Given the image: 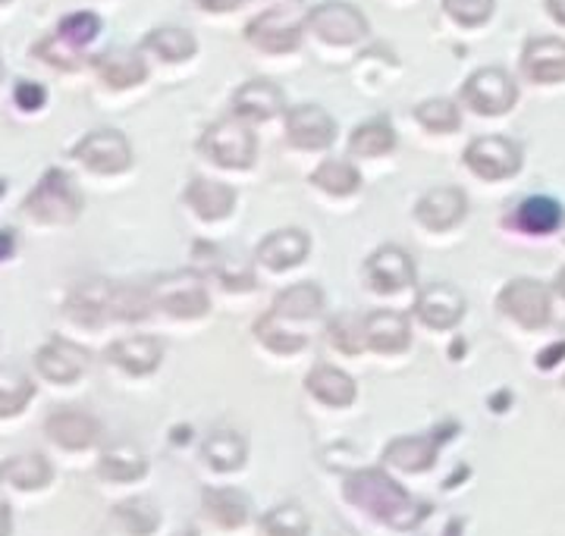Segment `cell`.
<instances>
[{
  "mask_svg": "<svg viewBox=\"0 0 565 536\" xmlns=\"http://www.w3.org/2000/svg\"><path fill=\"white\" fill-rule=\"evenodd\" d=\"M98 474L107 483H136L148 474V461L136 446H110L98 458Z\"/></svg>",
  "mask_w": 565,
  "mask_h": 536,
  "instance_id": "cell-31",
  "label": "cell"
},
{
  "mask_svg": "<svg viewBox=\"0 0 565 536\" xmlns=\"http://www.w3.org/2000/svg\"><path fill=\"white\" fill-rule=\"evenodd\" d=\"M277 114H282V88L277 82L270 79H252L245 82L243 88L233 95V117L239 119H274Z\"/></svg>",
  "mask_w": 565,
  "mask_h": 536,
  "instance_id": "cell-18",
  "label": "cell"
},
{
  "mask_svg": "<svg viewBox=\"0 0 565 536\" xmlns=\"http://www.w3.org/2000/svg\"><path fill=\"white\" fill-rule=\"evenodd\" d=\"M311 182L323 192H330V195H352V192L362 189L359 170L352 163H345V160H323L321 167L311 173Z\"/></svg>",
  "mask_w": 565,
  "mask_h": 536,
  "instance_id": "cell-39",
  "label": "cell"
},
{
  "mask_svg": "<svg viewBox=\"0 0 565 536\" xmlns=\"http://www.w3.org/2000/svg\"><path fill=\"white\" fill-rule=\"evenodd\" d=\"M13 100H17V107L25 110V114H35L44 107V100H47V92H44V85L39 82H17V88H13Z\"/></svg>",
  "mask_w": 565,
  "mask_h": 536,
  "instance_id": "cell-45",
  "label": "cell"
},
{
  "mask_svg": "<svg viewBox=\"0 0 565 536\" xmlns=\"http://www.w3.org/2000/svg\"><path fill=\"white\" fill-rule=\"evenodd\" d=\"M248 455V446L239 433L233 430H214L211 437L204 439L202 458L204 464L217 474H230V471H239Z\"/></svg>",
  "mask_w": 565,
  "mask_h": 536,
  "instance_id": "cell-30",
  "label": "cell"
},
{
  "mask_svg": "<svg viewBox=\"0 0 565 536\" xmlns=\"http://www.w3.org/2000/svg\"><path fill=\"white\" fill-rule=\"evenodd\" d=\"M35 398V379L20 367H0V420L20 417Z\"/></svg>",
  "mask_w": 565,
  "mask_h": 536,
  "instance_id": "cell-33",
  "label": "cell"
},
{
  "mask_svg": "<svg viewBox=\"0 0 565 536\" xmlns=\"http://www.w3.org/2000/svg\"><path fill=\"white\" fill-rule=\"evenodd\" d=\"M563 217L565 214L559 201L546 199V195H534V199H527L519 204V211H515V226L531 233V236H546V233H553V229L563 226Z\"/></svg>",
  "mask_w": 565,
  "mask_h": 536,
  "instance_id": "cell-32",
  "label": "cell"
},
{
  "mask_svg": "<svg viewBox=\"0 0 565 536\" xmlns=\"http://www.w3.org/2000/svg\"><path fill=\"white\" fill-rule=\"evenodd\" d=\"M305 22L289 20L282 10H267L245 25V39L267 54H289L302 44Z\"/></svg>",
  "mask_w": 565,
  "mask_h": 536,
  "instance_id": "cell-14",
  "label": "cell"
},
{
  "mask_svg": "<svg viewBox=\"0 0 565 536\" xmlns=\"http://www.w3.org/2000/svg\"><path fill=\"white\" fill-rule=\"evenodd\" d=\"M415 119L422 122L427 132H456L462 126L459 104L449 98H430L415 107Z\"/></svg>",
  "mask_w": 565,
  "mask_h": 536,
  "instance_id": "cell-40",
  "label": "cell"
},
{
  "mask_svg": "<svg viewBox=\"0 0 565 536\" xmlns=\"http://www.w3.org/2000/svg\"><path fill=\"white\" fill-rule=\"evenodd\" d=\"M98 35H102V20L95 13H70L57 25V39L66 41L76 51H82L85 44H92Z\"/></svg>",
  "mask_w": 565,
  "mask_h": 536,
  "instance_id": "cell-41",
  "label": "cell"
},
{
  "mask_svg": "<svg viewBox=\"0 0 565 536\" xmlns=\"http://www.w3.org/2000/svg\"><path fill=\"white\" fill-rule=\"evenodd\" d=\"M92 364V355L88 349H82L79 342L73 339H51L44 342L35 355V374H39L44 383H54V386H73L85 377Z\"/></svg>",
  "mask_w": 565,
  "mask_h": 536,
  "instance_id": "cell-9",
  "label": "cell"
},
{
  "mask_svg": "<svg viewBox=\"0 0 565 536\" xmlns=\"http://www.w3.org/2000/svg\"><path fill=\"white\" fill-rule=\"evenodd\" d=\"M415 318L422 320L424 326L449 330L465 318V296L449 282L424 286L418 292V301H415Z\"/></svg>",
  "mask_w": 565,
  "mask_h": 536,
  "instance_id": "cell-15",
  "label": "cell"
},
{
  "mask_svg": "<svg viewBox=\"0 0 565 536\" xmlns=\"http://www.w3.org/2000/svg\"><path fill=\"white\" fill-rule=\"evenodd\" d=\"M185 204L202 219H223L236 207V192L214 179H192L185 189Z\"/></svg>",
  "mask_w": 565,
  "mask_h": 536,
  "instance_id": "cell-25",
  "label": "cell"
},
{
  "mask_svg": "<svg viewBox=\"0 0 565 536\" xmlns=\"http://www.w3.org/2000/svg\"><path fill=\"white\" fill-rule=\"evenodd\" d=\"M54 483V464L41 452H22L0 464V490L13 493H44Z\"/></svg>",
  "mask_w": 565,
  "mask_h": 536,
  "instance_id": "cell-16",
  "label": "cell"
},
{
  "mask_svg": "<svg viewBox=\"0 0 565 536\" xmlns=\"http://www.w3.org/2000/svg\"><path fill=\"white\" fill-rule=\"evenodd\" d=\"M262 534L264 536H311V517L305 515L302 505L286 502L270 508L262 517Z\"/></svg>",
  "mask_w": 565,
  "mask_h": 536,
  "instance_id": "cell-38",
  "label": "cell"
},
{
  "mask_svg": "<svg viewBox=\"0 0 565 536\" xmlns=\"http://www.w3.org/2000/svg\"><path fill=\"white\" fill-rule=\"evenodd\" d=\"M98 79L110 88H136L148 76V66L136 51H107L102 57H95Z\"/></svg>",
  "mask_w": 565,
  "mask_h": 536,
  "instance_id": "cell-29",
  "label": "cell"
},
{
  "mask_svg": "<svg viewBox=\"0 0 565 536\" xmlns=\"http://www.w3.org/2000/svg\"><path fill=\"white\" fill-rule=\"evenodd\" d=\"M151 301L158 311L182 320L204 318L211 311L207 286L199 270H177V274L158 277L151 286Z\"/></svg>",
  "mask_w": 565,
  "mask_h": 536,
  "instance_id": "cell-3",
  "label": "cell"
},
{
  "mask_svg": "<svg viewBox=\"0 0 565 536\" xmlns=\"http://www.w3.org/2000/svg\"><path fill=\"white\" fill-rule=\"evenodd\" d=\"M141 47L145 51H151V54H158L167 63H182V60H189L195 54V47H199V41L192 32H185V29H173V25H167V29H158V32H151L148 39L141 41Z\"/></svg>",
  "mask_w": 565,
  "mask_h": 536,
  "instance_id": "cell-36",
  "label": "cell"
},
{
  "mask_svg": "<svg viewBox=\"0 0 565 536\" xmlns=\"http://www.w3.org/2000/svg\"><path fill=\"white\" fill-rule=\"evenodd\" d=\"M0 82H3V60H0Z\"/></svg>",
  "mask_w": 565,
  "mask_h": 536,
  "instance_id": "cell-51",
  "label": "cell"
},
{
  "mask_svg": "<svg viewBox=\"0 0 565 536\" xmlns=\"http://www.w3.org/2000/svg\"><path fill=\"white\" fill-rule=\"evenodd\" d=\"M546 10H550L553 20L565 25V0H546Z\"/></svg>",
  "mask_w": 565,
  "mask_h": 536,
  "instance_id": "cell-49",
  "label": "cell"
},
{
  "mask_svg": "<svg viewBox=\"0 0 565 536\" xmlns=\"http://www.w3.org/2000/svg\"><path fill=\"white\" fill-rule=\"evenodd\" d=\"M305 29H311L327 44H359L367 35V20L352 3L327 0L305 17Z\"/></svg>",
  "mask_w": 565,
  "mask_h": 536,
  "instance_id": "cell-7",
  "label": "cell"
},
{
  "mask_svg": "<svg viewBox=\"0 0 565 536\" xmlns=\"http://www.w3.org/2000/svg\"><path fill=\"white\" fill-rule=\"evenodd\" d=\"M73 160L92 173H122L132 167V144L117 129H95L73 148Z\"/></svg>",
  "mask_w": 565,
  "mask_h": 536,
  "instance_id": "cell-8",
  "label": "cell"
},
{
  "mask_svg": "<svg viewBox=\"0 0 565 536\" xmlns=\"http://www.w3.org/2000/svg\"><path fill=\"white\" fill-rule=\"evenodd\" d=\"M82 207L85 201L79 185L66 170H47L22 201V214H29L41 226H70L79 219Z\"/></svg>",
  "mask_w": 565,
  "mask_h": 536,
  "instance_id": "cell-2",
  "label": "cell"
},
{
  "mask_svg": "<svg viewBox=\"0 0 565 536\" xmlns=\"http://www.w3.org/2000/svg\"><path fill=\"white\" fill-rule=\"evenodd\" d=\"M497 0H444V10L459 25H481L490 20Z\"/></svg>",
  "mask_w": 565,
  "mask_h": 536,
  "instance_id": "cell-43",
  "label": "cell"
},
{
  "mask_svg": "<svg viewBox=\"0 0 565 536\" xmlns=\"http://www.w3.org/2000/svg\"><path fill=\"white\" fill-rule=\"evenodd\" d=\"M465 167L481 179H509L522 167V148L503 136H484L465 148Z\"/></svg>",
  "mask_w": 565,
  "mask_h": 536,
  "instance_id": "cell-11",
  "label": "cell"
},
{
  "mask_svg": "<svg viewBox=\"0 0 565 536\" xmlns=\"http://www.w3.org/2000/svg\"><path fill=\"white\" fill-rule=\"evenodd\" d=\"M468 214V199L462 189H434L415 204V217L422 219L427 229H449L456 223H462Z\"/></svg>",
  "mask_w": 565,
  "mask_h": 536,
  "instance_id": "cell-20",
  "label": "cell"
},
{
  "mask_svg": "<svg viewBox=\"0 0 565 536\" xmlns=\"http://www.w3.org/2000/svg\"><path fill=\"white\" fill-rule=\"evenodd\" d=\"M497 304H500L505 318H512L527 330H541L550 320V292H546L544 282H537V279L522 277L505 282Z\"/></svg>",
  "mask_w": 565,
  "mask_h": 536,
  "instance_id": "cell-10",
  "label": "cell"
},
{
  "mask_svg": "<svg viewBox=\"0 0 565 536\" xmlns=\"http://www.w3.org/2000/svg\"><path fill=\"white\" fill-rule=\"evenodd\" d=\"M323 311V292L315 282H299V286H289L286 292L274 298V311L282 320H308L318 318Z\"/></svg>",
  "mask_w": 565,
  "mask_h": 536,
  "instance_id": "cell-34",
  "label": "cell"
},
{
  "mask_svg": "<svg viewBox=\"0 0 565 536\" xmlns=\"http://www.w3.org/2000/svg\"><path fill=\"white\" fill-rule=\"evenodd\" d=\"M0 536H13V505L0 490Z\"/></svg>",
  "mask_w": 565,
  "mask_h": 536,
  "instance_id": "cell-46",
  "label": "cell"
},
{
  "mask_svg": "<svg viewBox=\"0 0 565 536\" xmlns=\"http://www.w3.org/2000/svg\"><path fill=\"white\" fill-rule=\"evenodd\" d=\"M110 289L114 282L107 279H85L73 289V296L66 298V318L85 326H98L104 320H110Z\"/></svg>",
  "mask_w": 565,
  "mask_h": 536,
  "instance_id": "cell-21",
  "label": "cell"
},
{
  "mask_svg": "<svg viewBox=\"0 0 565 536\" xmlns=\"http://www.w3.org/2000/svg\"><path fill=\"white\" fill-rule=\"evenodd\" d=\"M437 461V439L434 437H399L384 449V464L405 474H424Z\"/></svg>",
  "mask_w": 565,
  "mask_h": 536,
  "instance_id": "cell-24",
  "label": "cell"
},
{
  "mask_svg": "<svg viewBox=\"0 0 565 536\" xmlns=\"http://www.w3.org/2000/svg\"><path fill=\"white\" fill-rule=\"evenodd\" d=\"M515 100H519V85L500 66L478 69L462 85V104L471 107L475 114H481V117L509 114L515 107Z\"/></svg>",
  "mask_w": 565,
  "mask_h": 536,
  "instance_id": "cell-5",
  "label": "cell"
},
{
  "mask_svg": "<svg viewBox=\"0 0 565 536\" xmlns=\"http://www.w3.org/2000/svg\"><path fill=\"white\" fill-rule=\"evenodd\" d=\"M311 251V238L302 229H277L264 238L255 251V260L267 270H289L296 264H302Z\"/></svg>",
  "mask_w": 565,
  "mask_h": 536,
  "instance_id": "cell-19",
  "label": "cell"
},
{
  "mask_svg": "<svg viewBox=\"0 0 565 536\" xmlns=\"http://www.w3.org/2000/svg\"><path fill=\"white\" fill-rule=\"evenodd\" d=\"M255 336L262 339L270 352H280V355H292V352H302L305 349V339L289 336L286 330H277V320L270 318V314L255 323Z\"/></svg>",
  "mask_w": 565,
  "mask_h": 536,
  "instance_id": "cell-42",
  "label": "cell"
},
{
  "mask_svg": "<svg viewBox=\"0 0 565 536\" xmlns=\"http://www.w3.org/2000/svg\"><path fill=\"white\" fill-rule=\"evenodd\" d=\"M3 3H10V0H0V7H3Z\"/></svg>",
  "mask_w": 565,
  "mask_h": 536,
  "instance_id": "cell-52",
  "label": "cell"
},
{
  "mask_svg": "<svg viewBox=\"0 0 565 536\" xmlns=\"http://www.w3.org/2000/svg\"><path fill=\"white\" fill-rule=\"evenodd\" d=\"M17 251V233L13 229H0V260L13 258Z\"/></svg>",
  "mask_w": 565,
  "mask_h": 536,
  "instance_id": "cell-47",
  "label": "cell"
},
{
  "mask_svg": "<svg viewBox=\"0 0 565 536\" xmlns=\"http://www.w3.org/2000/svg\"><path fill=\"white\" fill-rule=\"evenodd\" d=\"M110 527L120 536H154L161 530V508L151 499H126L110 512Z\"/></svg>",
  "mask_w": 565,
  "mask_h": 536,
  "instance_id": "cell-27",
  "label": "cell"
},
{
  "mask_svg": "<svg viewBox=\"0 0 565 536\" xmlns=\"http://www.w3.org/2000/svg\"><path fill=\"white\" fill-rule=\"evenodd\" d=\"M154 311L151 289L145 292L129 282H114L110 289V320H145Z\"/></svg>",
  "mask_w": 565,
  "mask_h": 536,
  "instance_id": "cell-37",
  "label": "cell"
},
{
  "mask_svg": "<svg viewBox=\"0 0 565 536\" xmlns=\"http://www.w3.org/2000/svg\"><path fill=\"white\" fill-rule=\"evenodd\" d=\"M202 512L221 530H239L252 515V502L239 490H207L202 496Z\"/></svg>",
  "mask_w": 565,
  "mask_h": 536,
  "instance_id": "cell-28",
  "label": "cell"
},
{
  "mask_svg": "<svg viewBox=\"0 0 565 536\" xmlns=\"http://www.w3.org/2000/svg\"><path fill=\"white\" fill-rule=\"evenodd\" d=\"M362 339L374 349V352H403L412 342V330L408 320L396 311H374L364 320Z\"/></svg>",
  "mask_w": 565,
  "mask_h": 536,
  "instance_id": "cell-26",
  "label": "cell"
},
{
  "mask_svg": "<svg viewBox=\"0 0 565 536\" xmlns=\"http://www.w3.org/2000/svg\"><path fill=\"white\" fill-rule=\"evenodd\" d=\"M35 54H39L44 63H51V66H57V69H76L82 60L79 51L76 47H70L66 41H61L57 35H51V39H44L35 47Z\"/></svg>",
  "mask_w": 565,
  "mask_h": 536,
  "instance_id": "cell-44",
  "label": "cell"
},
{
  "mask_svg": "<svg viewBox=\"0 0 565 536\" xmlns=\"http://www.w3.org/2000/svg\"><path fill=\"white\" fill-rule=\"evenodd\" d=\"M364 274H367L371 289L393 296V292H403L415 282V260L399 245H384L367 258Z\"/></svg>",
  "mask_w": 565,
  "mask_h": 536,
  "instance_id": "cell-13",
  "label": "cell"
},
{
  "mask_svg": "<svg viewBox=\"0 0 565 536\" xmlns=\"http://www.w3.org/2000/svg\"><path fill=\"white\" fill-rule=\"evenodd\" d=\"M396 148V132L386 119H371L359 126L349 139V151L355 158H381V154H390Z\"/></svg>",
  "mask_w": 565,
  "mask_h": 536,
  "instance_id": "cell-35",
  "label": "cell"
},
{
  "mask_svg": "<svg viewBox=\"0 0 565 536\" xmlns=\"http://www.w3.org/2000/svg\"><path fill=\"white\" fill-rule=\"evenodd\" d=\"M202 151L226 170H248L258 158V141L248 122L239 117L217 119L202 136Z\"/></svg>",
  "mask_w": 565,
  "mask_h": 536,
  "instance_id": "cell-4",
  "label": "cell"
},
{
  "mask_svg": "<svg viewBox=\"0 0 565 536\" xmlns=\"http://www.w3.org/2000/svg\"><path fill=\"white\" fill-rule=\"evenodd\" d=\"M305 389L318 398L321 405H330V408H345V405H352L355 396H359L355 379L349 377L345 371H340V367H330V364H318L305 377Z\"/></svg>",
  "mask_w": 565,
  "mask_h": 536,
  "instance_id": "cell-23",
  "label": "cell"
},
{
  "mask_svg": "<svg viewBox=\"0 0 565 536\" xmlns=\"http://www.w3.org/2000/svg\"><path fill=\"white\" fill-rule=\"evenodd\" d=\"M522 73L537 85L565 82V41L563 39H534L527 41L522 54Z\"/></svg>",
  "mask_w": 565,
  "mask_h": 536,
  "instance_id": "cell-17",
  "label": "cell"
},
{
  "mask_svg": "<svg viewBox=\"0 0 565 536\" xmlns=\"http://www.w3.org/2000/svg\"><path fill=\"white\" fill-rule=\"evenodd\" d=\"M556 292L565 298V270H559V277H556Z\"/></svg>",
  "mask_w": 565,
  "mask_h": 536,
  "instance_id": "cell-50",
  "label": "cell"
},
{
  "mask_svg": "<svg viewBox=\"0 0 565 536\" xmlns=\"http://www.w3.org/2000/svg\"><path fill=\"white\" fill-rule=\"evenodd\" d=\"M286 139L302 151H321L337 139V122L318 104H299L286 114Z\"/></svg>",
  "mask_w": 565,
  "mask_h": 536,
  "instance_id": "cell-12",
  "label": "cell"
},
{
  "mask_svg": "<svg viewBox=\"0 0 565 536\" xmlns=\"http://www.w3.org/2000/svg\"><path fill=\"white\" fill-rule=\"evenodd\" d=\"M107 361L117 364L126 374H151L158 371L163 357V345L151 336H126L107 345Z\"/></svg>",
  "mask_w": 565,
  "mask_h": 536,
  "instance_id": "cell-22",
  "label": "cell"
},
{
  "mask_svg": "<svg viewBox=\"0 0 565 536\" xmlns=\"http://www.w3.org/2000/svg\"><path fill=\"white\" fill-rule=\"evenodd\" d=\"M289 3H299V0H289Z\"/></svg>",
  "mask_w": 565,
  "mask_h": 536,
  "instance_id": "cell-53",
  "label": "cell"
},
{
  "mask_svg": "<svg viewBox=\"0 0 565 536\" xmlns=\"http://www.w3.org/2000/svg\"><path fill=\"white\" fill-rule=\"evenodd\" d=\"M345 499L377 521H386L393 527L415 524V502L403 486L377 468H364L359 474L345 480Z\"/></svg>",
  "mask_w": 565,
  "mask_h": 536,
  "instance_id": "cell-1",
  "label": "cell"
},
{
  "mask_svg": "<svg viewBox=\"0 0 565 536\" xmlns=\"http://www.w3.org/2000/svg\"><path fill=\"white\" fill-rule=\"evenodd\" d=\"M202 10H211V13H226V10H236L243 0H195Z\"/></svg>",
  "mask_w": 565,
  "mask_h": 536,
  "instance_id": "cell-48",
  "label": "cell"
},
{
  "mask_svg": "<svg viewBox=\"0 0 565 536\" xmlns=\"http://www.w3.org/2000/svg\"><path fill=\"white\" fill-rule=\"evenodd\" d=\"M44 437L51 446H57L61 452L79 455V452H92L102 442V424L98 417L82 411V408H57L44 420Z\"/></svg>",
  "mask_w": 565,
  "mask_h": 536,
  "instance_id": "cell-6",
  "label": "cell"
}]
</instances>
